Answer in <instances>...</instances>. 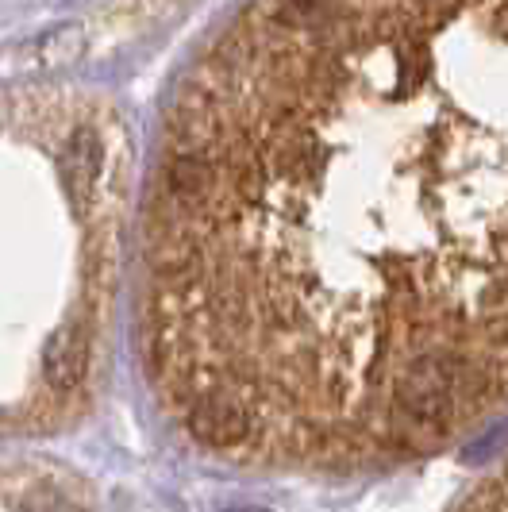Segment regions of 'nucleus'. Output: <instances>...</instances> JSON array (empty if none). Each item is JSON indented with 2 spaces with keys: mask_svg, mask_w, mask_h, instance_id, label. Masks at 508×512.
<instances>
[{
  "mask_svg": "<svg viewBox=\"0 0 508 512\" xmlns=\"http://www.w3.org/2000/svg\"><path fill=\"white\" fill-rule=\"evenodd\" d=\"M154 366L216 451H432L508 405V4H270L151 205Z\"/></svg>",
  "mask_w": 508,
  "mask_h": 512,
  "instance_id": "1",
  "label": "nucleus"
},
{
  "mask_svg": "<svg viewBox=\"0 0 508 512\" xmlns=\"http://www.w3.org/2000/svg\"><path fill=\"white\" fill-rule=\"evenodd\" d=\"M458 512H508V459L497 466L493 478H485L482 486H478V493Z\"/></svg>",
  "mask_w": 508,
  "mask_h": 512,
  "instance_id": "2",
  "label": "nucleus"
}]
</instances>
